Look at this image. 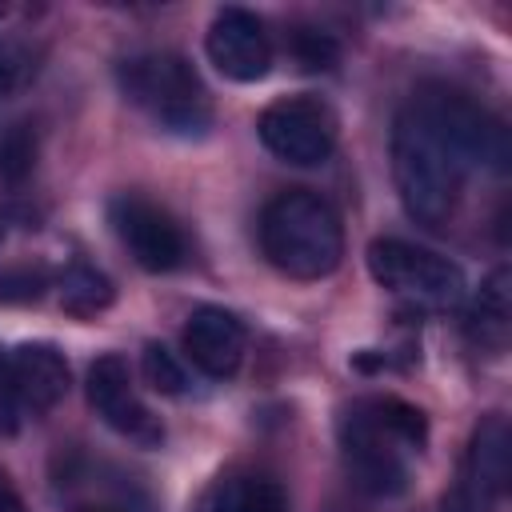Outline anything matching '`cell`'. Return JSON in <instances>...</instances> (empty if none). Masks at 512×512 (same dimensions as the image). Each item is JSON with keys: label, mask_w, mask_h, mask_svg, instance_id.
<instances>
[{"label": "cell", "mask_w": 512, "mask_h": 512, "mask_svg": "<svg viewBox=\"0 0 512 512\" xmlns=\"http://www.w3.org/2000/svg\"><path fill=\"white\" fill-rule=\"evenodd\" d=\"M88 404L96 408V416H100L112 432L128 436V440L140 444V448H156V444L164 440L160 420H156V416L144 408V400L136 396L132 376H128V364H124V356H116V352L100 356V360L88 368Z\"/></svg>", "instance_id": "9"}, {"label": "cell", "mask_w": 512, "mask_h": 512, "mask_svg": "<svg viewBox=\"0 0 512 512\" xmlns=\"http://www.w3.org/2000/svg\"><path fill=\"white\" fill-rule=\"evenodd\" d=\"M412 104L428 116V124L440 132V140L452 148V156L464 172L468 168H492V172L508 168V132H504V124L488 108H480L468 92L432 84V88H420L412 96Z\"/></svg>", "instance_id": "5"}, {"label": "cell", "mask_w": 512, "mask_h": 512, "mask_svg": "<svg viewBox=\"0 0 512 512\" xmlns=\"http://www.w3.org/2000/svg\"><path fill=\"white\" fill-rule=\"evenodd\" d=\"M428 440V420L416 404L400 396L356 400L340 416L344 464L368 496H400L408 488V452H420Z\"/></svg>", "instance_id": "1"}, {"label": "cell", "mask_w": 512, "mask_h": 512, "mask_svg": "<svg viewBox=\"0 0 512 512\" xmlns=\"http://www.w3.org/2000/svg\"><path fill=\"white\" fill-rule=\"evenodd\" d=\"M368 272L380 288L420 304H452L464 292V272L448 256L396 236H380L368 244Z\"/></svg>", "instance_id": "6"}, {"label": "cell", "mask_w": 512, "mask_h": 512, "mask_svg": "<svg viewBox=\"0 0 512 512\" xmlns=\"http://www.w3.org/2000/svg\"><path fill=\"white\" fill-rule=\"evenodd\" d=\"M60 304L72 316H96L100 308L112 304V284L104 272H96L88 264H72L60 276Z\"/></svg>", "instance_id": "16"}, {"label": "cell", "mask_w": 512, "mask_h": 512, "mask_svg": "<svg viewBox=\"0 0 512 512\" xmlns=\"http://www.w3.org/2000/svg\"><path fill=\"white\" fill-rule=\"evenodd\" d=\"M292 52H296L300 68H308V72H324V68L336 64V44H332L328 32H312V28L308 32H296Z\"/></svg>", "instance_id": "19"}, {"label": "cell", "mask_w": 512, "mask_h": 512, "mask_svg": "<svg viewBox=\"0 0 512 512\" xmlns=\"http://www.w3.org/2000/svg\"><path fill=\"white\" fill-rule=\"evenodd\" d=\"M204 52L212 60V68L236 84H252L264 80L272 68V44L264 24L248 12V8H220L208 24V40Z\"/></svg>", "instance_id": "10"}, {"label": "cell", "mask_w": 512, "mask_h": 512, "mask_svg": "<svg viewBox=\"0 0 512 512\" xmlns=\"http://www.w3.org/2000/svg\"><path fill=\"white\" fill-rule=\"evenodd\" d=\"M32 68H36V64L28 60V52H24L20 44H12V40L0 36V96L24 88V84L32 80Z\"/></svg>", "instance_id": "21"}, {"label": "cell", "mask_w": 512, "mask_h": 512, "mask_svg": "<svg viewBox=\"0 0 512 512\" xmlns=\"http://www.w3.org/2000/svg\"><path fill=\"white\" fill-rule=\"evenodd\" d=\"M508 456H512V432L504 424V416H488L476 424L472 444H468V468L464 480L476 496L492 500L508 488Z\"/></svg>", "instance_id": "13"}, {"label": "cell", "mask_w": 512, "mask_h": 512, "mask_svg": "<svg viewBox=\"0 0 512 512\" xmlns=\"http://www.w3.org/2000/svg\"><path fill=\"white\" fill-rule=\"evenodd\" d=\"M4 376H8V388H12L16 404L32 408V412L56 408L68 392V364L52 344L12 348V356L4 360Z\"/></svg>", "instance_id": "12"}, {"label": "cell", "mask_w": 512, "mask_h": 512, "mask_svg": "<svg viewBox=\"0 0 512 512\" xmlns=\"http://www.w3.org/2000/svg\"><path fill=\"white\" fill-rule=\"evenodd\" d=\"M196 512H288V496L272 476L224 472L204 488Z\"/></svg>", "instance_id": "14"}, {"label": "cell", "mask_w": 512, "mask_h": 512, "mask_svg": "<svg viewBox=\"0 0 512 512\" xmlns=\"http://www.w3.org/2000/svg\"><path fill=\"white\" fill-rule=\"evenodd\" d=\"M508 316H512L508 268H496L480 284V292H476V300L468 308V336H472V344L484 348V352H500L508 344Z\"/></svg>", "instance_id": "15"}, {"label": "cell", "mask_w": 512, "mask_h": 512, "mask_svg": "<svg viewBox=\"0 0 512 512\" xmlns=\"http://www.w3.org/2000/svg\"><path fill=\"white\" fill-rule=\"evenodd\" d=\"M16 412H20V404H16L12 388H8L4 360H0V432H4V436H8V432H16Z\"/></svg>", "instance_id": "22"}, {"label": "cell", "mask_w": 512, "mask_h": 512, "mask_svg": "<svg viewBox=\"0 0 512 512\" xmlns=\"http://www.w3.org/2000/svg\"><path fill=\"white\" fill-rule=\"evenodd\" d=\"M120 92L128 104L144 108L160 128L180 136H200L212 124V104L192 72V64L176 52H136L116 68Z\"/></svg>", "instance_id": "4"}, {"label": "cell", "mask_w": 512, "mask_h": 512, "mask_svg": "<svg viewBox=\"0 0 512 512\" xmlns=\"http://www.w3.org/2000/svg\"><path fill=\"white\" fill-rule=\"evenodd\" d=\"M260 248L284 276L320 280L336 272L344 256V228L328 200L308 188H288L260 212Z\"/></svg>", "instance_id": "3"}, {"label": "cell", "mask_w": 512, "mask_h": 512, "mask_svg": "<svg viewBox=\"0 0 512 512\" xmlns=\"http://www.w3.org/2000/svg\"><path fill=\"white\" fill-rule=\"evenodd\" d=\"M0 512H28V508H24V500L16 496V488L8 484V476H4V472H0Z\"/></svg>", "instance_id": "23"}, {"label": "cell", "mask_w": 512, "mask_h": 512, "mask_svg": "<svg viewBox=\"0 0 512 512\" xmlns=\"http://www.w3.org/2000/svg\"><path fill=\"white\" fill-rule=\"evenodd\" d=\"M140 368H144V380L160 392V396H184L188 392V376H184V364L164 348V344H144V356H140Z\"/></svg>", "instance_id": "17"}, {"label": "cell", "mask_w": 512, "mask_h": 512, "mask_svg": "<svg viewBox=\"0 0 512 512\" xmlns=\"http://www.w3.org/2000/svg\"><path fill=\"white\" fill-rule=\"evenodd\" d=\"M36 164V140L24 132V128H12L4 140H0V176L8 180H20L28 176Z\"/></svg>", "instance_id": "18"}, {"label": "cell", "mask_w": 512, "mask_h": 512, "mask_svg": "<svg viewBox=\"0 0 512 512\" xmlns=\"http://www.w3.org/2000/svg\"><path fill=\"white\" fill-rule=\"evenodd\" d=\"M108 220H112L120 244L132 252V260L140 268H148V272H172V268L184 264L188 240H184L180 224L160 204L124 192V196H116L108 204Z\"/></svg>", "instance_id": "8"}, {"label": "cell", "mask_w": 512, "mask_h": 512, "mask_svg": "<svg viewBox=\"0 0 512 512\" xmlns=\"http://www.w3.org/2000/svg\"><path fill=\"white\" fill-rule=\"evenodd\" d=\"M184 352L204 376H232L244 360V324L216 304H204L184 324Z\"/></svg>", "instance_id": "11"}, {"label": "cell", "mask_w": 512, "mask_h": 512, "mask_svg": "<svg viewBox=\"0 0 512 512\" xmlns=\"http://www.w3.org/2000/svg\"><path fill=\"white\" fill-rule=\"evenodd\" d=\"M84 512H120V508H84Z\"/></svg>", "instance_id": "24"}, {"label": "cell", "mask_w": 512, "mask_h": 512, "mask_svg": "<svg viewBox=\"0 0 512 512\" xmlns=\"http://www.w3.org/2000/svg\"><path fill=\"white\" fill-rule=\"evenodd\" d=\"M44 268H4L0 272V304H24L44 292Z\"/></svg>", "instance_id": "20"}, {"label": "cell", "mask_w": 512, "mask_h": 512, "mask_svg": "<svg viewBox=\"0 0 512 512\" xmlns=\"http://www.w3.org/2000/svg\"><path fill=\"white\" fill-rule=\"evenodd\" d=\"M392 180L404 212L416 224L440 228L452 216L464 168L456 164L452 148L440 140V132L428 124V116L412 100L396 112V124H392Z\"/></svg>", "instance_id": "2"}, {"label": "cell", "mask_w": 512, "mask_h": 512, "mask_svg": "<svg viewBox=\"0 0 512 512\" xmlns=\"http://www.w3.org/2000/svg\"><path fill=\"white\" fill-rule=\"evenodd\" d=\"M256 136L276 160L316 168L336 148V116L316 96H284L260 112Z\"/></svg>", "instance_id": "7"}]
</instances>
